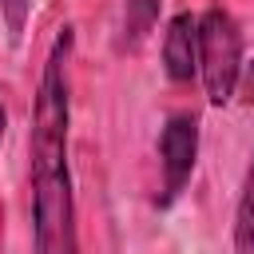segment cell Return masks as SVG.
Instances as JSON below:
<instances>
[{
  "label": "cell",
  "instance_id": "1",
  "mask_svg": "<svg viewBox=\"0 0 254 254\" xmlns=\"http://www.w3.org/2000/svg\"><path fill=\"white\" fill-rule=\"evenodd\" d=\"M71 28L64 24L52 40L44 60L32 135H28V179H32V242L36 254H79L75 230V198H71V171H67V123H71V95H67V64H71Z\"/></svg>",
  "mask_w": 254,
  "mask_h": 254
},
{
  "label": "cell",
  "instance_id": "2",
  "mask_svg": "<svg viewBox=\"0 0 254 254\" xmlns=\"http://www.w3.org/2000/svg\"><path fill=\"white\" fill-rule=\"evenodd\" d=\"M198 75L214 107L234 99L242 75V32L226 8H206L198 16Z\"/></svg>",
  "mask_w": 254,
  "mask_h": 254
},
{
  "label": "cell",
  "instance_id": "3",
  "mask_svg": "<svg viewBox=\"0 0 254 254\" xmlns=\"http://www.w3.org/2000/svg\"><path fill=\"white\" fill-rule=\"evenodd\" d=\"M198 159V119L190 111H175L159 135V167H163V206L175 202L183 194V187L190 183Z\"/></svg>",
  "mask_w": 254,
  "mask_h": 254
},
{
  "label": "cell",
  "instance_id": "4",
  "mask_svg": "<svg viewBox=\"0 0 254 254\" xmlns=\"http://www.w3.org/2000/svg\"><path fill=\"white\" fill-rule=\"evenodd\" d=\"M163 67L175 83H190L198 71V16L179 12L163 36Z\"/></svg>",
  "mask_w": 254,
  "mask_h": 254
},
{
  "label": "cell",
  "instance_id": "5",
  "mask_svg": "<svg viewBox=\"0 0 254 254\" xmlns=\"http://www.w3.org/2000/svg\"><path fill=\"white\" fill-rule=\"evenodd\" d=\"M234 254H254V159L246 167L238 210H234Z\"/></svg>",
  "mask_w": 254,
  "mask_h": 254
},
{
  "label": "cell",
  "instance_id": "6",
  "mask_svg": "<svg viewBox=\"0 0 254 254\" xmlns=\"http://www.w3.org/2000/svg\"><path fill=\"white\" fill-rule=\"evenodd\" d=\"M155 20H159V0H127L123 4V48L135 52L155 28Z\"/></svg>",
  "mask_w": 254,
  "mask_h": 254
},
{
  "label": "cell",
  "instance_id": "7",
  "mask_svg": "<svg viewBox=\"0 0 254 254\" xmlns=\"http://www.w3.org/2000/svg\"><path fill=\"white\" fill-rule=\"evenodd\" d=\"M28 8L32 0H0V12H4V28H8V40L20 44L24 36V24H28Z\"/></svg>",
  "mask_w": 254,
  "mask_h": 254
},
{
  "label": "cell",
  "instance_id": "8",
  "mask_svg": "<svg viewBox=\"0 0 254 254\" xmlns=\"http://www.w3.org/2000/svg\"><path fill=\"white\" fill-rule=\"evenodd\" d=\"M238 91L246 103H254V60H242V75H238Z\"/></svg>",
  "mask_w": 254,
  "mask_h": 254
},
{
  "label": "cell",
  "instance_id": "9",
  "mask_svg": "<svg viewBox=\"0 0 254 254\" xmlns=\"http://www.w3.org/2000/svg\"><path fill=\"white\" fill-rule=\"evenodd\" d=\"M4 127H8V115H4V103H0V139H4Z\"/></svg>",
  "mask_w": 254,
  "mask_h": 254
}]
</instances>
